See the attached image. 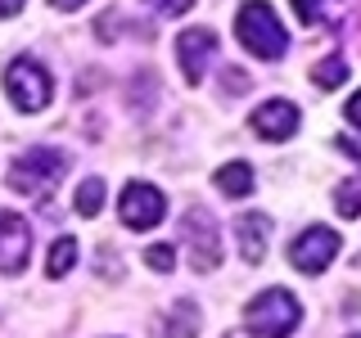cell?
<instances>
[{
    "label": "cell",
    "mask_w": 361,
    "mask_h": 338,
    "mask_svg": "<svg viewBox=\"0 0 361 338\" xmlns=\"http://www.w3.org/2000/svg\"><path fill=\"white\" fill-rule=\"evenodd\" d=\"M334 208H338V217H361V176H353V180H343V185L334 189Z\"/></svg>",
    "instance_id": "2e32d148"
},
{
    "label": "cell",
    "mask_w": 361,
    "mask_h": 338,
    "mask_svg": "<svg viewBox=\"0 0 361 338\" xmlns=\"http://www.w3.org/2000/svg\"><path fill=\"white\" fill-rule=\"evenodd\" d=\"M145 5H154L158 14H185V9H195V0H145Z\"/></svg>",
    "instance_id": "d6986e66"
},
{
    "label": "cell",
    "mask_w": 361,
    "mask_h": 338,
    "mask_svg": "<svg viewBox=\"0 0 361 338\" xmlns=\"http://www.w3.org/2000/svg\"><path fill=\"white\" fill-rule=\"evenodd\" d=\"M212 54H217V32H212V27H185L176 37V63H180V73H185L190 86L203 82Z\"/></svg>",
    "instance_id": "9c48e42d"
},
{
    "label": "cell",
    "mask_w": 361,
    "mask_h": 338,
    "mask_svg": "<svg viewBox=\"0 0 361 338\" xmlns=\"http://www.w3.org/2000/svg\"><path fill=\"white\" fill-rule=\"evenodd\" d=\"M5 90H9V99H14L18 113H41L50 104V95H54V82L37 59L23 54V59H14L5 68Z\"/></svg>",
    "instance_id": "277c9868"
},
{
    "label": "cell",
    "mask_w": 361,
    "mask_h": 338,
    "mask_svg": "<svg viewBox=\"0 0 361 338\" xmlns=\"http://www.w3.org/2000/svg\"><path fill=\"white\" fill-rule=\"evenodd\" d=\"M298 315H302V307L289 289H267L248 302L244 325H248L253 338H285V334L298 330Z\"/></svg>",
    "instance_id": "3957f363"
},
{
    "label": "cell",
    "mask_w": 361,
    "mask_h": 338,
    "mask_svg": "<svg viewBox=\"0 0 361 338\" xmlns=\"http://www.w3.org/2000/svg\"><path fill=\"white\" fill-rule=\"evenodd\" d=\"M312 82H316V86H325V90L343 86V82H348V63L338 59V54H330V59H321V63L312 68Z\"/></svg>",
    "instance_id": "e0dca14e"
},
{
    "label": "cell",
    "mask_w": 361,
    "mask_h": 338,
    "mask_svg": "<svg viewBox=\"0 0 361 338\" xmlns=\"http://www.w3.org/2000/svg\"><path fill=\"white\" fill-rule=\"evenodd\" d=\"M217 189L221 194H231V199H244L248 189H253V167L248 163H226V167H217Z\"/></svg>",
    "instance_id": "7c38bea8"
},
{
    "label": "cell",
    "mask_w": 361,
    "mask_h": 338,
    "mask_svg": "<svg viewBox=\"0 0 361 338\" xmlns=\"http://www.w3.org/2000/svg\"><path fill=\"white\" fill-rule=\"evenodd\" d=\"M32 262V225L18 212H0V275H23Z\"/></svg>",
    "instance_id": "ba28073f"
},
{
    "label": "cell",
    "mask_w": 361,
    "mask_h": 338,
    "mask_svg": "<svg viewBox=\"0 0 361 338\" xmlns=\"http://www.w3.org/2000/svg\"><path fill=\"white\" fill-rule=\"evenodd\" d=\"M73 266H77V239H73V234H59V239L50 244V257H45V275L63 280Z\"/></svg>",
    "instance_id": "5bb4252c"
},
{
    "label": "cell",
    "mask_w": 361,
    "mask_h": 338,
    "mask_svg": "<svg viewBox=\"0 0 361 338\" xmlns=\"http://www.w3.org/2000/svg\"><path fill=\"white\" fill-rule=\"evenodd\" d=\"M199 307H195V302H176V307H172V315H167V325H163V338H195L199 334Z\"/></svg>",
    "instance_id": "4fadbf2b"
},
{
    "label": "cell",
    "mask_w": 361,
    "mask_h": 338,
    "mask_svg": "<svg viewBox=\"0 0 361 338\" xmlns=\"http://www.w3.org/2000/svg\"><path fill=\"white\" fill-rule=\"evenodd\" d=\"M63 172H68V154L37 144V149H27V154L14 158V167H9V185H14L18 194H27V199H50L54 185L63 180Z\"/></svg>",
    "instance_id": "7a4b0ae2"
},
{
    "label": "cell",
    "mask_w": 361,
    "mask_h": 338,
    "mask_svg": "<svg viewBox=\"0 0 361 338\" xmlns=\"http://www.w3.org/2000/svg\"><path fill=\"white\" fill-rule=\"evenodd\" d=\"M253 131L262 140H289L298 131V108L289 99H267V104L253 108Z\"/></svg>",
    "instance_id": "30bf717a"
},
{
    "label": "cell",
    "mask_w": 361,
    "mask_h": 338,
    "mask_svg": "<svg viewBox=\"0 0 361 338\" xmlns=\"http://www.w3.org/2000/svg\"><path fill=\"white\" fill-rule=\"evenodd\" d=\"M338 149H343L348 158H357V163H361V140H353V135H338Z\"/></svg>",
    "instance_id": "ffe728a7"
},
{
    "label": "cell",
    "mask_w": 361,
    "mask_h": 338,
    "mask_svg": "<svg viewBox=\"0 0 361 338\" xmlns=\"http://www.w3.org/2000/svg\"><path fill=\"white\" fill-rule=\"evenodd\" d=\"M353 338H361V334H353Z\"/></svg>",
    "instance_id": "cb8c5ba5"
},
{
    "label": "cell",
    "mask_w": 361,
    "mask_h": 338,
    "mask_svg": "<svg viewBox=\"0 0 361 338\" xmlns=\"http://www.w3.org/2000/svg\"><path fill=\"white\" fill-rule=\"evenodd\" d=\"M334 257H338V234L325 230V225H307V230L289 244V262L298 266L302 275H321Z\"/></svg>",
    "instance_id": "52a82bcc"
},
{
    "label": "cell",
    "mask_w": 361,
    "mask_h": 338,
    "mask_svg": "<svg viewBox=\"0 0 361 338\" xmlns=\"http://www.w3.org/2000/svg\"><path fill=\"white\" fill-rule=\"evenodd\" d=\"M235 37H240V45L253 59H267V63H276L289 50V37L267 0H244L240 14H235Z\"/></svg>",
    "instance_id": "6da1fadb"
},
{
    "label": "cell",
    "mask_w": 361,
    "mask_h": 338,
    "mask_svg": "<svg viewBox=\"0 0 361 338\" xmlns=\"http://www.w3.org/2000/svg\"><path fill=\"white\" fill-rule=\"evenodd\" d=\"M343 113H348V122H357V127H361V90H357L353 99H348V108H343Z\"/></svg>",
    "instance_id": "44dd1931"
},
{
    "label": "cell",
    "mask_w": 361,
    "mask_h": 338,
    "mask_svg": "<svg viewBox=\"0 0 361 338\" xmlns=\"http://www.w3.org/2000/svg\"><path fill=\"white\" fill-rule=\"evenodd\" d=\"M50 5H54V9H63V14H73V9H82L86 0H50Z\"/></svg>",
    "instance_id": "603a6c76"
},
{
    "label": "cell",
    "mask_w": 361,
    "mask_h": 338,
    "mask_svg": "<svg viewBox=\"0 0 361 338\" xmlns=\"http://www.w3.org/2000/svg\"><path fill=\"white\" fill-rule=\"evenodd\" d=\"M73 208L82 212V217H95V212L104 208V180H99V176L82 180V185H77V199H73Z\"/></svg>",
    "instance_id": "9a60e30c"
},
{
    "label": "cell",
    "mask_w": 361,
    "mask_h": 338,
    "mask_svg": "<svg viewBox=\"0 0 361 338\" xmlns=\"http://www.w3.org/2000/svg\"><path fill=\"white\" fill-rule=\"evenodd\" d=\"M27 5V0H0V18H9V14H18V9Z\"/></svg>",
    "instance_id": "7402d4cb"
},
{
    "label": "cell",
    "mask_w": 361,
    "mask_h": 338,
    "mask_svg": "<svg viewBox=\"0 0 361 338\" xmlns=\"http://www.w3.org/2000/svg\"><path fill=\"white\" fill-rule=\"evenodd\" d=\"M235 234H240V257L244 262H262L267 257V234H271V217L267 212H244L240 221H235Z\"/></svg>",
    "instance_id": "8fae6325"
},
{
    "label": "cell",
    "mask_w": 361,
    "mask_h": 338,
    "mask_svg": "<svg viewBox=\"0 0 361 338\" xmlns=\"http://www.w3.org/2000/svg\"><path fill=\"white\" fill-rule=\"evenodd\" d=\"M118 212H122V225H131V230H154L167 217V199L149 180H131L118 199Z\"/></svg>",
    "instance_id": "8992f818"
},
{
    "label": "cell",
    "mask_w": 361,
    "mask_h": 338,
    "mask_svg": "<svg viewBox=\"0 0 361 338\" xmlns=\"http://www.w3.org/2000/svg\"><path fill=\"white\" fill-rule=\"evenodd\" d=\"M180 244L190 248V266L195 270H217L221 262V230H217V217L208 208H190L180 217Z\"/></svg>",
    "instance_id": "5b68a950"
},
{
    "label": "cell",
    "mask_w": 361,
    "mask_h": 338,
    "mask_svg": "<svg viewBox=\"0 0 361 338\" xmlns=\"http://www.w3.org/2000/svg\"><path fill=\"white\" fill-rule=\"evenodd\" d=\"M145 262H149L154 270H172L176 266V248L172 244H149L145 248Z\"/></svg>",
    "instance_id": "ac0fdd59"
}]
</instances>
